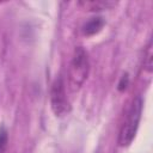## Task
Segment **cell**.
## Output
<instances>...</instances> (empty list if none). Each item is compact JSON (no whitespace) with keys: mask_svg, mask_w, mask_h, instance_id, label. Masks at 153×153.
Here are the masks:
<instances>
[{"mask_svg":"<svg viewBox=\"0 0 153 153\" xmlns=\"http://www.w3.org/2000/svg\"><path fill=\"white\" fill-rule=\"evenodd\" d=\"M142 106H143L142 97L137 96L133 100V103H131V105H130V108L127 112L126 121L123 122V124L121 127V130H120V134H118L120 146L127 147L133 142V140L136 135L137 128H139L140 120H141Z\"/></svg>","mask_w":153,"mask_h":153,"instance_id":"6da1fadb","label":"cell"},{"mask_svg":"<svg viewBox=\"0 0 153 153\" xmlns=\"http://www.w3.org/2000/svg\"><path fill=\"white\" fill-rule=\"evenodd\" d=\"M8 146V133L5 127L0 128V153H5Z\"/></svg>","mask_w":153,"mask_h":153,"instance_id":"52a82bcc","label":"cell"},{"mask_svg":"<svg viewBox=\"0 0 153 153\" xmlns=\"http://www.w3.org/2000/svg\"><path fill=\"white\" fill-rule=\"evenodd\" d=\"M81 6H84L85 8H87L88 11H100V10H106L111 6H114V2H109V1H84L80 2Z\"/></svg>","mask_w":153,"mask_h":153,"instance_id":"5b68a950","label":"cell"},{"mask_svg":"<svg viewBox=\"0 0 153 153\" xmlns=\"http://www.w3.org/2000/svg\"><path fill=\"white\" fill-rule=\"evenodd\" d=\"M105 22L102 17H94V18H91L88 22H86L82 26V32L84 35L86 36H92L97 32H99L103 26H104Z\"/></svg>","mask_w":153,"mask_h":153,"instance_id":"277c9868","label":"cell"},{"mask_svg":"<svg viewBox=\"0 0 153 153\" xmlns=\"http://www.w3.org/2000/svg\"><path fill=\"white\" fill-rule=\"evenodd\" d=\"M90 72V62L87 53L81 48H76L68 69L69 87L72 91H78L87 79Z\"/></svg>","mask_w":153,"mask_h":153,"instance_id":"7a4b0ae2","label":"cell"},{"mask_svg":"<svg viewBox=\"0 0 153 153\" xmlns=\"http://www.w3.org/2000/svg\"><path fill=\"white\" fill-rule=\"evenodd\" d=\"M50 104L54 114L59 117L67 115L71 111V105L66 96L65 84L62 78H56L50 90Z\"/></svg>","mask_w":153,"mask_h":153,"instance_id":"3957f363","label":"cell"},{"mask_svg":"<svg viewBox=\"0 0 153 153\" xmlns=\"http://www.w3.org/2000/svg\"><path fill=\"white\" fill-rule=\"evenodd\" d=\"M128 75L126 74V75H123L122 76V79H121V81H120V84H118V90L120 91H123V90H126V87H127V85H128Z\"/></svg>","mask_w":153,"mask_h":153,"instance_id":"ba28073f","label":"cell"},{"mask_svg":"<svg viewBox=\"0 0 153 153\" xmlns=\"http://www.w3.org/2000/svg\"><path fill=\"white\" fill-rule=\"evenodd\" d=\"M145 57H143V67L147 72H152V57H153V48H152V41L148 42L146 51H145Z\"/></svg>","mask_w":153,"mask_h":153,"instance_id":"8992f818","label":"cell"}]
</instances>
